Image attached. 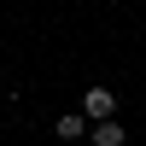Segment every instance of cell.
<instances>
[{
  "label": "cell",
  "instance_id": "obj_1",
  "mask_svg": "<svg viewBox=\"0 0 146 146\" xmlns=\"http://www.w3.org/2000/svg\"><path fill=\"white\" fill-rule=\"evenodd\" d=\"M111 111H117L111 88H88V94H82V117H88V123H105Z\"/></svg>",
  "mask_w": 146,
  "mask_h": 146
},
{
  "label": "cell",
  "instance_id": "obj_3",
  "mask_svg": "<svg viewBox=\"0 0 146 146\" xmlns=\"http://www.w3.org/2000/svg\"><path fill=\"white\" fill-rule=\"evenodd\" d=\"M88 135H94V146H123V129H117V117H105V123H94Z\"/></svg>",
  "mask_w": 146,
  "mask_h": 146
},
{
  "label": "cell",
  "instance_id": "obj_2",
  "mask_svg": "<svg viewBox=\"0 0 146 146\" xmlns=\"http://www.w3.org/2000/svg\"><path fill=\"white\" fill-rule=\"evenodd\" d=\"M88 117H82V111H64V117H58V140H76V135H88Z\"/></svg>",
  "mask_w": 146,
  "mask_h": 146
}]
</instances>
